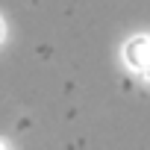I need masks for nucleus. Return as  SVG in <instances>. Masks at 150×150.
<instances>
[{"mask_svg": "<svg viewBox=\"0 0 150 150\" xmlns=\"http://www.w3.org/2000/svg\"><path fill=\"white\" fill-rule=\"evenodd\" d=\"M0 150H9V147H6V144H3V141H0Z\"/></svg>", "mask_w": 150, "mask_h": 150, "instance_id": "obj_2", "label": "nucleus"}, {"mask_svg": "<svg viewBox=\"0 0 150 150\" xmlns=\"http://www.w3.org/2000/svg\"><path fill=\"white\" fill-rule=\"evenodd\" d=\"M124 59L127 65L141 74L144 80H150V35H135L124 44Z\"/></svg>", "mask_w": 150, "mask_h": 150, "instance_id": "obj_1", "label": "nucleus"}]
</instances>
